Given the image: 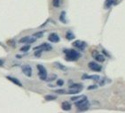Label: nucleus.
Listing matches in <instances>:
<instances>
[{
    "label": "nucleus",
    "instance_id": "1",
    "mask_svg": "<svg viewBox=\"0 0 125 113\" xmlns=\"http://www.w3.org/2000/svg\"><path fill=\"white\" fill-rule=\"evenodd\" d=\"M64 53L66 54V60H68V61H76L81 56L79 52L71 49H64Z\"/></svg>",
    "mask_w": 125,
    "mask_h": 113
},
{
    "label": "nucleus",
    "instance_id": "2",
    "mask_svg": "<svg viewBox=\"0 0 125 113\" xmlns=\"http://www.w3.org/2000/svg\"><path fill=\"white\" fill-rule=\"evenodd\" d=\"M75 104H76V106L78 108L79 111H87L89 109V107H90V103H89V101L87 98H85V99H81V100L79 101H76L75 102Z\"/></svg>",
    "mask_w": 125,
    "mask_h": 113
},
{
    "label": "nucleus",
    "instance_id": "3",
    "mask_svg": "<svg viewBox=\"0 0 125 113\" xmlns=\"http://www.w3.org/2000/svg\"><path fill=\"white\" fill-rule=\"evenodd\" d=\"M37 69H38V75H39L40 79L42 80H45L47 78V72H46V69L44 68L42 64H37Z\"/></svg>",
    "mask_w": 125,
    "mask_h": 113
},
{
    "label": "nucleus",
    "instance_id": "4",
    "mask_svg": "<svg viewBox=\"0 0 125 113\" xmlns=\"http://www.w3.org/2000/svg\"><path fill=\"white\" fill-rule=\"evenodd\" d=\"M73 46L76 47V48H77V49H79L80 50H83V49L86 48L87 44H86V42H84L80 41V40H77V41L74 42H73Z\"/></svg>",
    "mask_w": 125,
    "mask_h": 113
},
{
    "label": "nucleus",
    "instance_id": "5",
    "mask_svg": "<svg viewBox=\"0 0 125 113\" xmlns=\"http://www.w3.org/2000/svg\"><path fill=\"white\" fill-rule=\"evenodd\" d=\"M21 70H22L24 74L26 75V76H28V77H30L32 75V68L29 64H24V65H22Z\"/></svg>",
    "mask_w": 125,
    "mask_h": 113
},
{
    "label": "nucleus",
    "instance_id": "6",
    "mask_svg": "<svg viewBox=\"0 0 125 113\" xmlns=\"http://www.w3.org/2000/svg\"><path fill=\"white\" fill-rule=\"evenodd\" d=\"M89 68L94 72H100L102 69V67L100 64H98L95 62H90L89 63Z\"/></svg>",
    "mask_w": 125,
    "mask_h": 113
},
{
    "label": "nucleus",
    "instance_id": "7",
    "mask_svg": "<svg viewBox=\"0 0 125 113\" xmlns=\"http://www.w3.org/2000/svg\"><path fill=\"white\" fill-rule=\"evenodd\" d=\"M34 49H41L42 51H43V50H44V51H50V50L52 49V47L48 43H43L42 45L35 47Z\"/></svg>",
    "mask_w": 125,
    "mask_h": 113
},
{
    "label": "nucleus",
    "instance_id": "8",
    "mask_svg": "<svg viewBox=\"0 0 125 113\" xmlns=\"http://www.w3.org/2000/svg\"><path fill=\"white\" fill-rule=\"evenodd\" d=\"M48 40L50 42H60V37H59V35H58L57 34L52 33L49 35Z\"/></svg>",
    "mask_w": 125,
    "mask_h": 113
},
{
    "label": "nucleus",
    "instance_id": "9",
    "mask_svg": "<svg viewBox=\"0 0 125 113\" xmlns=\"http://www.w3.org/2000/svg\"><path fill=\"white\" fill-rule=\"evenodd\" d=\"M82 79L83 80H96V81H98V80L100 79V77H99V75H87V74H84L83 75V77H82Z\"/></svg>",
    "mask_w": 125,
    "mask_h": 113
},
{
    "label": "nucleus",
    "instance_id": "10",
    "mask_svg": "<svg viewBox=\"0 0 125 113\" xmlns=\"http://www.w3.org/2000/svg\"><path fill=\"white\" fill-rule=\"evenodd\" d=\"M6 79H8L10 81H12V82L14 83V84L17 85V86L22 87V84H21V82L18 80V79H16V78H14V77H11V76H6Z\"/></svg>",
    "mask_w": 125,
    "mask_h": 113
},
{
    "label": "nucleus",
    "instance_id": "11",
    "mask_svg": "<svg viewBox=\"0 0 125 113\" xmlns=\"http://www.w3.org/2000/svg\"><path fill=\"white\" fill-rule=\"evenodd\" d=\"M61 108L64 111H69V110H71V104L68 102H63L61 104Z\"/></svg>",
    "mask_w": 125,
    "mask_h": 113
},
{
    "label": "nucleus",
    "instance_id": "12",
    "mask_svg": "<svg viewBox=\"0 0 125 113\" xmlns=\"http://www.w3.org/2000/svg\"><path fill=\"white\" fill-rule=\"evenodd\" d=\"M69 88H70V89H76V90L81 91V90L83 89V85L82 84H73L69 87Z\"/></svg>",
    "mask_w": 125,
    "mask_h": 113
},
{
    "label": "nucleus",
    "instance_id": "13",
    "mask_svg": "<svg viewBox=\"0 0 125 113\" xmlns=\"http://www.w3.org/2000/svg\"><path fill=\"white\" fill-rule=\"evenodd\" d=\"M54 66H55V67H57L58 69L62 70V71H67V70H68V68H67V67L64 66L63 64H60V63H58V62H56V63H54Z\"/></svg>",
    "mask_w": 125,
    "mask_h": 113
},
{
    "label": "nucleus",
    "instance_id": "14",
    "mask_svg": "<svg viewBox=\"0 0 125 113\" xmlns=\"http://www.w3.org/2000/svg\"><path fill=\"white\" fill-rule=\"evenodd\" d=\"M95 59H96L98 62H100V63H102V62L105 61V56H103V55L97 54L96 56H95Z\"/></svg>",
    "mask_w": 125,
    "mask_h": 113
},
{
    "label": "nucleus",
    "instance_id": "15",
    "mask_svg": "<svg viewBox=\"0 0 125 113\" xmlns=\"http://www.w3.org/2000/svg\"><path fill=\"white\" fill-rule=\"evenodd\" d=\"M66 38L68 39V40H69V41H71V40H73L74 38H75V35H74L72 32H67V34H66Z\"/></svg>",
    "mask_w": 125,
    "mask_h": 113
},
{
    "label": "nucleus",
    "instance_id": "16",
    "mask_svg": "<svg viewBox=\"0 0 125 113\" xmlns=\"http://www.w3.org/2000/svg\"><path fill=\"white\" fill-rule=\"evenodd\" d=\"M116 2V0H107L106 3H105V6L107 8H109L112 5H114L115 3Z\"/></svg>",
    "mask_w": 125,
    "mask_h": 113
},
{
    "label": "nucleus",
    "instance_id": "17",
    "mask_svg": "<svg viewBox=\"0 0 125 113\" xmlns=\"http://www.w3.org/2000/svg\"><path fill=\"white\" fill-rule=\"evenodd\" d=\"M86 95H77V96H73V97L71 98V100L74 101V102H76V101H79L81 100V99H85Z\"/></svg>",
    "mask_w": 125,
    "mask_h": 113
},
{
    "label": "nucleus",
    "instance_id": "18",
    "mask_svg": "<svg viewBox=\"0 0 125 113\" xmlns=\"http://www.w3.org/2000/svg\"><path fill=\"white\" fill-rule=\"evenodd\" d=\"M60 21L63 23H67V21H66V12H62L60 16Z\"/></svg>",
    "mask_w": 125,
    "mask_h": 113
},
{
    "label": "nucleus",
    "instance_id": "19",
    "mask_svg": "<svg viewBox=\"0 0 125 113\" xmlns=\"http://www.w3.org/2000/svg\"><path fill=\"white\" fill-rule=\"evenodd\" d=\"M44 99L46 101H53V100H56L57 97H56L55 95H45V96H44Z\"/></svg>",
    "mask_w": 125,
    "mask_h": 113
},
{
    "label": "nucleus",
    "instance_id": "20",
    "mask_svg": "<svg viewBox=\"0 0 125 113\" xmlns=\"http://www.w3.org/2000/svg\"><path fill=\"white\" fill-rule=\"evenodd\" d=\"M29 49H30V45H29V44H28V45H24V46H22L21 48V51L26 52V51H28Z\"/></svg>",
    "mask_w": 125,
    "mask_h": 113
},
{
    "label": "nucleus",
    "instance_id": "21",
    "mask_svg": "<svg viewBox=\"0 0 125 113\" xmlns=\"http://www.w3.org/2000/svg\"><path fill=\"white\" fill-rule=\"evenodd\" d=\"M56 78H57V75L52 74V75H50V76H48V77L46 78V80H48V81H52V80H54Z\"/></svg>",
    "mask_w": 125,
    "mask_h": 113
},
{
    "label": "nucleus",
    "instance_id": "22",
    "mask_svg": "<svg viewBox=\"0 0 125 113\" xmlns=\"http://www.w3.org/2000/svg\"><path fill=\"white\" fill-rule=\"evenodd\" d=\"M29 36H24L23 38H21V40H20V42L21 43H23V42H26V43H28V42H29Z\"/></svg>",
    "mask_w": 125,
    "mask_h": 113
},
{
    "label": "nucleus",
    "instance_id": "23",
    "mask_svg": "<svg viewBox=\"0 0 125 113\" xmlns=\"http://www.w3.org/2000/svg\"><path fill=\"white\" fill-rule=\"evenodd\" d=\"M52 5L54 7H59L60 5V0H52Z\"/></svg>",
    "mask_w": 125,
    "mask_h": 113
},
{
    "label": "nucleus",
    "instance_id": "24",
    "mask_svg": "<svg viewBox=\"0 0 125 113\" xmlns=\"http://www.w3.org/2000/svg\"><path fill=\"white\" fill-rule=\"evenodd\" d=\"M43 35H44L43 32H37V33H35L33 36H36V37H37V38H40V37L43 36Z\"/></svg>",
    "mask_w": 125,
    "mask_h": 113
},
{
    "label": "nucleus",
    "instance_id": "25",
    "mask_svg": "<svg viewBox=\"0 0 125 113\" xmlns=\"http://www.w3.org/2000/svg\"><path fill=\"white\" fill-rule=\"evenodd\" d=\"M55 93H58V94H67V92H66V90L64 89H59V90H56L55 91Z\"/></svg>",
    "mask_w": 125,
    "mask_h": 113
},
{
    "label": "nucleus",
    "instance_id": "26",
    "mask_svg": "<svg viewBox=\"0 0 125 113\" xmlns=\"http://www.w3.org/2000/svg\"><path fill=\"white\" fill-rule=\"evenodd\" d=\"M42 54V50L41 49H39V50H37V51L35 52V56H40Z\"/></svg>",
    "mask_w": 125,
    "mask_h": 113
},
{
    "label": "nucleus",
    "instance_id": "27",
    "mask_svg": "<svg viewBox=\"0 0 125 113\" xmlns=\"http://www.w3.org/2000/svg\"><path fill=\"white\" fill-rule=\"evenodd\" d=\"M63 84H64V81H63L62 80H57V85H58V86H63Z\"/></svg>",
    "mask_w": 125,
    "mask_h": 113
},
{
    "label": "nucleus",
    "instance_id": "28",
    "mask_svg": "<svg viewBox=\"0 0 125 113\" xmlns=\"http://www.w3.org/2000/svg\"><path fill=\"white\" fill-rule=\"evenodd\" d=\"M36 42V38H29L28 43H32V42Z\"/></svg>",
    "mask_w": 125,
    "mask_h": 113
},
{
    "label": "nucleus",
    "instance_id": "29",
    "mask_svg": "<svg viewBox=\"0 0 125 113\" xmlns=\"http://www.w3.org/2000/svg\"><path fill=\"white\" fill-rule=\"evenodd\" d=\"M98 87V86H96V85H92V86H91V87H88V89L89 90H91V89H95V88H97Z\"/></svg>",
    "mask_w": 125,
    "mask_h": 113
},
{
    "label": "nucleus",
    "instance_id": "30",
    "mask_svg": "<svg viewBox=\"0 0 125 113\" xmlns=\"http://www.w3.org/2000/svg\"><path fill=\"white\" fill-rule=\"evenodd\" d=\"M8 44L10 45V46H15V43H14V42H12V41H9L8 42Z\"/></svg>",
    "mask_w": 125,
    "mask_h": 113
},
{
    "label": "nucleus",
    "instance_id": "31",
    "mask_svg": "<svg viewBox=\"0 0 125 113\" xmlns=\"http://www.w3.org/2000/svg\"><path fill=\"white\" fill-rule=\"evenodd\" d=\"M3 64H4V62H3V60H1V59H0V66H2Z\"/></svg>",
    "mask_w": 125,
    "mask_h": 113
}]
</instances>
